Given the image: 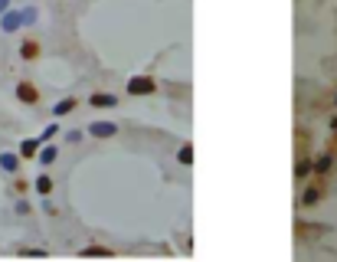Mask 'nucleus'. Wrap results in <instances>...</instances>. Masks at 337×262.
Segmentation results:
<instances>
[{
	"mask_svg": "<svg viewBox=\"0 0 337 262\" xmlns=\"http://www.w3.org/2000/svg\"><path fill=\"white\" fill-rule=\"evenodd\" d=\"M115 131H118L115 121H95V125L88 128V135H95V138H111Z\"/></svg>",
	"mask_w": 337,
	"mask_h": 262,
	"instance_id": "obj_1",
	"label": "nucleus"
},
{
	"mask_svg": "<svg viewBox=\"0 0 337 262\" xmlns=\"http://www.w3.org/2000/svg\"><path fill=\"white\" fill-rule=\"evenodd\" d=\"M308 171H311V164H308V161H301V164H298V171H295V174H298V177H305Z\"/></svg>",
	"mask_w": 337,
	"mask_h": 262,
	"instance_id": "obj_14",
	"label": "nucleus"
},
{
	"mask_svg": "<svg viewBox=\"0 0 337 262\" xmlns=\"http://www.w3.org/2000/svg\"><path fill=\"white\" fill-rule=\"evenodd\" d=\"M0 167L3 171H16V154H0Z\"/></svg>",
	"mask_w": 337,
	"mask_h": 262,
	"instance_id": "obj_7",
	"label": "nucleus"
},
{
	"mask_svg": "<svg viewBox=\"0 0 337 262\" xmlns=\"http://www.w3.org/2000/svg\"><path fill=\"white\" fill-rule=\"evenodd\" d=\"M190 158H193V148L183 144V148H180V161H183V164H190Z\"/></svg>",
	"mask_w": 337,
	"mask_h": 262,
	"instance_id": "obj_10",
	"label": "nucleus"
},
{
	"mask_svg": "<svg viewBox=\"0 0 337 262\" xmlns=\"http://www.w3.org/2000/svg\"><path fill=\"white\" fill-rule=\"evenodd\" d=\"M23 154L30 158V154H36V141H23Z\"/></svg>",
	"mask_w": 337,
	"mask_h": 262,
	"instance_id": "obj_13",
	"label": "nucleus"
},
{
	"mask_svg": "<svg viewBox=\"0 0 337 262\" xmlns=\"http://www.w3.org/2000/svg\"><path fill=\"white\" fill-rule=\"evenodd\" d=\"M23 56L33 59V56H36V43H23Z\"/></svg>",
	"mask_w": 337,
	"mask_h": 262,
	"instance_id": "obj_11",
	"label": "nucleus"
},
{
	"mask_svg": "<svg viewBox=\"0 0 337 262\" xmlns=\"http://www.w3.org/2000/svg\"><path fill=\"white\" fill-rule=\"evenodd\" d=\"M72 108H76V98H63V102L56 105V108H53V111H56V115H69V111H72Z\"/></svg>",
	"mask_w": 337,
	"mask_h": 262,
	"instance_id": "obj_5",
	"label": "nucleus"
},
{
	"mask_svg": "<svg viewBox=\"0 0 337 262\" xmlns=\"http://www.w3.org/2000/svg\"><path fill=\"white\" fill-rule=\"evenodd\" d=\"M36 190L43 193V197H46V193L53 190V180H49V177H39V180H36Z\"/></svg>",
	"mask_w": 337,
	"mask_h": 262,
	"instance_id": "obj_8",
	"label": "nucleus"
},
{
	"mask_svg": "<svg viewBox=\"0 0 337 262\" xmlns=\"http://www.w3.org/2000/svg\"><path fill=\"white\" fill-rule=\"evenodd\" d=\"M16 95L23 98V102H36V88H30L26 82H20V88H16Z\"/></svg>",
	"mask_w": 337,
	"mask_h": 262,
	"instance_id": "obj_4",
	"label": "nucleus"
},
{
	"mask_svg": "<svg viewBox=\"0 0 337 262\" xmlns=\"http://www.w3.org/2000/svg\"><path fill=\"white\" fill-rule=\"evenodd\" d=\"M128 92H131V95H144V92H154V82H151L148 76H138V79H131Z\"/></svg>",
	"mask_w": 337,
	"mask_h": 262,
	"instance_id": "obj_2",
	"label": "nucleus"
},
{
	"mask_svg": "<svg viewBox=\"0 0 337 262\" xmlns=\"http://www.w3.org/2000/svg\"><path fill=\"white\" fill-rule=\"evenodd\" d=\"M56 161V148H46V151H39V164H53Z\"/></svg>",
	"mask_w": 337,
	"mask_h": 262,
	"instance_id": "obj_9",
	"label": "nucleus"
},
{
	"mask_svg": "<svg viewBox=\"0 0 337 262\" xmlns=\"http://www.w3.org/2000/svg\"><path fill=\"white\" fill-rule=\"evenodd\" d=\"M20 16H23V23H33V20H36V10H23V13H20Z\"/></svg>",
	"mask_w": 337,
	"mask_h": 262,
	"instance_id": "obj_12",
	"label": "nucleus"
},
{
	"mask_svg": "<svg viewBox=\"0 0 337 262\" xmlns=\"http://www.w3.org/2000/svg\"><path fill=\"white\" fill-rule=\"evenodd\" d=\"M7 7H10V0H0V16L7 13Z\"/></svg>",
	"mask_w": 337,
	"mask_h": 262,
	"instance_id": "obj_15",
	"label": "nucleus"
},
{
	"mask_svg": "<svg viewBox=\"0 0 337 262\" xmlns=\"http://www.w3.org/2000/svg\"><path fill=\"white\" fill-rule=\"evenodd\" d=\"M92 105H95V108H98V105H118V98H115V95H98V92H95V95H92Z\"/></svg>",
	"mask_w": 337,
	"mask_h": 262,
	"instance_id": "obj_6",
	"label": "nucleus"
},
{
	"mask_svg": "<svg viewBox=\"0 0 337 262\" xmlns=\"http://www.w3.org/2000/svg\"><path fill=\"white\" fill-rule=\"evenodd\" d=\"M20 23H23V16H20V13H3V30H7V33H13Z\"/></svg>",
	"mask_w": 337,
	"mask_h": 262,
	"instance_id": "obj_3",
	"label": "nucleus"
}]
</instances>
